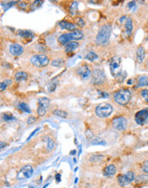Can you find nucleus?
<instances>
[{
  "instance_id": "30",
  "label": "nucleus",
  "mask_w": 148,
  "mask_h": 188,
  "mask_svg": "<svg viewBox=\"0 0 148 188\" xmlns=\"http://www.w3.org/2000/svg\"><path fill=\"white\" fill-rule=\"evenodd\" d=\"M86 59L91 61V62L95 61L96 59H98V55L95 54L93 52H89L86 55Z\"/></svg>"
},
{
  "instance_id": "35",
  "label": "nucleus",
  "mask_w": 148,
  "mask_h": 188,
  "mask_svg": "<svg viewBox=\"0 0 148 188\" xmlns=\"http://www.w3.org/2000/svg\"><path fill=\"white\" fill-rule=\"evenodd\" d=\"M3 119L5 120V121H10V120H15V117L10 115V114H8V113H4L3 115Z\"/></svg>"
},
{
  "instance_id": "40",
  "label": "nucleus",
  "mask_w": 148,
  "mask_h": 188,
  "mask_svg": "<svg viewBox=\"0 0 148 188\" xmlns=\"http://www.w3.org/2000/svg\"><path fill=\"white\" fill-rule=\"evenodd\" d=\"M41 3H42V1H34V2L32 4V9H36L41 4Z\"/></svg>"
},
{
  "instance_id": "9",
  "label": "nucleus",
  "mask_w": 148,
  "mask_h": 188,
  "mask_svg": "<svg viewBox=\"0 0 148 188\" xmlns=\"http://www.w3.org/2000/svg\"><path fill=\"white\" fill-rule=\"evenodd\" d=\"M134 120L135 122L138 125H144L147 122H148V110L144 109L139 110L134 115Z\"/></svg>"
},
{
  "instance_id": "19",
  "label": "nucleus",
  "mask_w": 148,
  "mask_h": 188,
  "mask_svg": "<svg viewBox=\"0 0 148 188\" xmlns=\"http://www.w3.org/2000/svg\"><path fill=\"white\" fill-rule=\"evenodd\" d=\"M148 86V76L142 75L138 79L136 87H143V86Z\"/></svg>"
},
{
  "instance_id": "27",
  "label": "nucleus",
  "mask_w": 148,
  "mask_h": 188,
  "mask_svg": "<svg viewBox=\"0 0 148 188\" xmlns=\"http://www.w3.org/2000/svg\"><path fill=\"white\" fill-rule=\"evenodd\" d=\"M77 10H78V4L77 2H73L69 7V13L70 15H74L76 13H77Z\"/></svg>"
},
{
  "instance_id": "5",
  "label": "nucleus",
  "mask_w": 148,
  "mask_h": 188,
  "mask_svg": "<svg viewBox=\"0 0 148 188\" xmlns=\"http://www.w3.org/2000/svg\"><path fill=\"white\" fill-rule=\"evenodd\" d=\"M135 177H136L135 176V173L133 171H128L126 173L118 176V178H117L118 185L120 187H127L130 183H132L133 181H134Z\"/></svg>"
},
{
  "instance_id": "49",
  "label": "nucleus",
  "mask_w": 148,
  "mask_h": 188,
  "mask_svg": "<svg viewBox=\"0 0 148 188\" xmlns=\"http://www.w3.org/2000/svg\"><path fill=\"white\" fill-rule=\"evenodd\" d=\"M70 153H71V155H74V153H75V150H72V151H71V152H70Z\"/></svg>"
},
{
  "instance_id": "38",
  "label": "nucleus",
  "mask_w": 148,
  "mask_h": 188,
  "mask_svg": "<svg viewBox=\"0 0 148 188\" xmlns=\"http://www.w3.org/2000/svg\"><path fill=\"white\" fill-rule=\"evenodd\" d=\"M52 66L54 67H60L63 64V61L60 60V59H57V60H54L52 62Z\"/></svg>"
},
{
  "instance_id": "29",
  "label": "nucleus",
  "mask_w": 148,
  "mask_h": 188,
  "mask_svg": "<svg viewBox=\"0 0 148 188\" xmlns=\"http://www.w3.org/2000/svg\"><path fill=\"white\" fill-rule=\"evenodd\" d=\"M45 142H46V149H47V150H52L53 147H54V142H53L52 139L49 138V137H46L45 138Z\"/></svg>"
},
{
  "instance_id": "43",
  "label": "nucleus",
  "mask_w": 148,
  "mask_h": 188,
  "mask_svg": "<svg viewBox=\"0 0 148 188\" xmlns=\"http://www.w3.org/2000/svg\"><path fill=\"white\" fill-rule=\"evenodd\" d=\"M27 5H28V4H27L26 2H20V3L18 4V6L21 8V9H24V8H26Z\"/></svg>"
},
{
  "instance_id": "11",
  "label": "nucleus",
  "mask_w": 148,
  "mask_h": 188,
  "mask_svg": "<svg viewBox=\"0 0 148 188\" xmlns=\"http://www.w3.org/2000/svg\"><path fill=\"white\" fill-rule=\"evenodd\" d=\"M9 52L13 56H20L23 53V47L18 44H12L9 46Z\"/></svg>"
},
{
  "instance_id": "28",
  "label": "nucleus",
  "mask_w": 148,
  "mask_h": 188,
  "mask_svg": "<svg viewBox=\"0 0 148 188\" xmlns=\"http://www.w3.org/2000/svg\"><path fill=\"white\" fill-rule=\"evenodd\" d=\"M53 114L58 117H61V118H66L68 114L67 112H65L64 110H56L53 111Z\"/></svg>"
},
{
  "instance_id": "3",
  "label": "nucleus",
  "mask_w": 148,
  "mask_h": 188,
  "mask_svg": "<svg viewBox=\"0 0 148 188\" xmlns=\"http://www.w3.org/2000/svg\"><path fill=\"white\" fill-rule=\"evenodd\" d=\"M132 97V94L129 90L127 89H122V90L117 91L114 94V100L115 102L119 105L124 106L128 104Z\"/></svg>"
},
{
  "instance_id": "4",
  "label": "nucleus",
  "mask_w": 148,
  "mask_h": 188,
  "mask_svg": "<svg viewBox=\"0 0 148 188\" xmlns=\"http://www.w3.org/2000/svg\"><path fill=\"white\" fill-rule=\"evenodd\" d=\"M113 111V108L110 104L102 103L97 106L95 109V114L99 118H106L109 115H111Z\"/></svg>"
},
{
  "instance_id": "21",
  "label": "nucleus",
  "mask_w": 148,
  "mask_h": 188,
  "mask_svg": "<svg viewBox=\"0 0 148 188\" xmlns=\"http://www.w3.org/2000/svg\"><path fill=\"white\" fill-rule=\"evenodd\" d=\"M28 77V75L24 71H19L15 75V80L16 81H22L27 80Z\"/></svg>"
},
{
  "instance_id": "22",
  "label": "nucleus",
  "mask_w": 148,
  "mask_h": 188,
  "mask_svg": "<svg viewBox=\"0 0 148 188\" xmlns=\"http://www.w3.org/2000/svg\"><path fill=\"white\" fill-rule=\"evenodd\" d=\"M30 62L37 67V68H41V64H40V61H39V55H34L31 58H30Z\"/></svg>"
},
{
  "instance_id": "14",
  "label": "nucleus",
  "mask_w": 148,
  "mask_h": 188,
  "mask_svg": "<svg viewBox=\"0 0 148 188\" xmlns=\"http://www.w3.org/2000/svg\"><path fill=\"white\" fill-rule=\"evenodd\" d=\"M58 25L62 29H66V30L72 31V32L76 30L75 25L73 23H69V22H67V21H61Z\"/></svg>"
},
{
  "instance_id": "16",
  "label": "nucleus",
  "mask_w": 148,
  "mask_h": 188,
  "mask_svg": "<svg viewBox=\"0 0 148 188\" xmlns=\"http://www.w3.org/2000/svg\"><path fill=\"white\" fill-rule=\"evenodd\" d=\"M117 172V168L116 166L111 164L105 167L104 169V174L105 176H113Z\"/></svg>"
},
{
  "instance_id": "15",
  "label": "nucleus",
  "mask_w": 148,
  "mask_h": 188,
  "mask_svg": "<svg viewBox=\"0 0 148 188\" xmlns=\"http://www.w3.org/2000/svg\"><path fill=\"white\" fill-rule=\"evenodd\" d=\"M38 108L46 110L50 105V99L47 98H40L38 99Z\"/></svg>"
},
{
  "instance_id": "25",
  "label": "nucleus",
  "mask_w": 148,
  "mask_h": 188,
  "mask_svg": "<svg viewBox=\"0 0 148 188\" xmlns=\"http://www.w3.org/2000/svg\"><path fill=\"white\" fill-rule=\"evenodd\" d=\"M124 26H125V28L128 32H131L133 30V22H132V19L130 17L127 18V20L124 23Z\"/></svg>"
},
{
  "instance_id": "44",
  "label": "nucleus",
  "mask_w": 148,
  "mask_h": 188,
  "mask_svg": "<svg viewBox=\"0 0 148 188\" xmlns=\"http://www.w3.org/2000/svg\"><path fill=\"white\" fill-rule=\"evenodd\" d=\"M38 131H39V128H37V129H35V130H34V132H33V133H32V134H30V136L28 137V139H27V140H29L30 138H31L32 136H34V134H35L36 132H38Z\"/></svg>"
},
{
  "instance_id": "2",
  "label": "nucleus",
  "mask_w": 148,
  "mask_h": 188,
  "mask_svg": "<svg viewBox=\"0 0 148 188\" xmlns=\"http://www.w3.org/2000/svg\"><path fill=\"white\" fill-rule=\"evenodd\" d=\"M111 34V27L109 24H105L101 27L96 37V42L98 45H104L108 43Z\"/></svg>"
},
{
  "instance_id": "42",
  "label": "nucleus",
  "mask_w": 148,
  "mask_h": 188,
  "mask_svg": "<svg viewBox=\"0 0 148 188\" xmlns=\"http://www.w3.org/2000/svg\"><path fill=\"white\" fill-rule=\"evenodd\" d=\"M14 3H15V2H9V3H7V4H2V6H3V7H4V10H8V9L11 7V6L13 5V4H14Z\"/></svg>"
},
{
  "instance_id": "23",
  "label": "nucleus",
  "mask_w": 148,
  "mask_h": 188,
  "mask_svg": "<svg viewBox=\"0 0 148 188\" xmlns=\"http://www.w3.org/2000/svg\"><path fill=\"white\" fill-rule=\"evenodd\" d=\"M18 34L21 36L22 38H31L34 37V33L28 30H20Z\"/></svg>"
},
{
  "instance_id": "32",
  "label": "nucleus",
  "mask_w": 148,
  "mask_h": 188,
  "mask_svg": "<svg viewBox=\"0 0 148 188\" xmlns=\"http://www.w3.org/2000/svg\"><path fill=\"white\" fill-rule=\"evenodd\" d=\"M11 83H12L11 80H5L4 82H1V86H0V90H1V91L5 90L6 87H7L8 86H9Z\"/></svg>"
},
{
  "instance_id": "13",
  "label": "nucleus",
  "mask_w": 148,
  "mask_h": 188,
  "mask_svg": "<svg viewBox=\"0 0 148 188\" xmlns=\"http://www.w3.org/2000/svg\"><path fill=\"white\" fill-rule=\"evenodd\" d=\"M110 68H111V75H113V76H117V75L121 73V71H120V63H119V60L113 61L111 63Z\"/></svg>"
},
{
  "instance_id": "6",
  "label": "nucleus",
  "mask_w": 148,
  "mask_h": 188,
  "mask_svg": "<svg viewBox=\"0 0 148 188\" xmlns=\"http://www.w3.org/2000/svg\"><path fill=\"white\" fill-rule=\"evenodd\" d=\"M105 81V75L104 71L100 68H95L92 73V83L93 85H101Z\"/></svg>"
},
{
  "instance_id": "41",
  "label": "nucleus",
  "mask_w": 148,
  "mask_h": 188,
  "mask_svg": "<svg viewBox=\"0 0 148 188\" xmlns=\"http://www.w3.org/2000/svg\"><path fill=\"white\" fill-rule=\"evenodd\" d=\"M46 113V110H44V109H40V108H38L37 109V114L39 116H43L45 115Z\"/></svg>"
},
{
  "instance_id": "20",
  "label": "nucleus",
  "mask_w": 148,
  "mask_h": 188,
  "mask_svg": "<svg viewBox=\"0 0 148 188\" xmlns=\"http://www.w3.org/2000/svg\"><path fill=\"white\" fill-rule=\"evenodd\" d=\"M105 157L103 155H93L89 158V161L93 163H99L104 160Z\"/></svg>"
},
{
  "instance_id": "12",
  "label": "nucleus",
  "mask_w": 148,
  "mask_h": 188,
  "mask_svg": "<svg viewBox=\"0 0 148 188\" xmlns=\"http://www.w3.org/2000/svg\"><path fill=\"white\" fill-rule=\"evenodd\" d=\"M134 182H135L136 185H141V187L144 186V185H147L148 183V174L141 173V174L137 175L135 177Z\"/></svg>"
},
{
  "instance_id": "50",
  "label": "nucleus",
  "mask_w": 148,
  "mask_h": 188,
  "mask_svg": "<svg viewBox=\"0 0 148 188\" xmlns=\"http://www.w3.org/2000/svg\"><path fill=\"white\" fill-rule=\"evenodd\" d=\"M147 68H148V62H147Z\"/></svg>"
},
{
  "instance_id": "51",
  "label": "nucleus",
  "mask_w": 148,
  "mask_h": 188,
  "mask_svg": "<svg viewBox=\"0 0 148 188\" xmlns=\"http://www.w3.org/2000/svg\"><path fill=\"white\" fill-rule=\"evenodd\" d=\"M29 188H34V187H29Z\"/></svg>"
},
{
  "instance_id": "7",
  "label": "nucleus",
  "mask_w": 148,
  "mask_h": 188,
  "mask_svg": "<svg viewBox=\"0 0 148 188\" xmlns=\"http://www.w3.org/2000/svg\"><path fill=\"white\" fill-rule=\"evenodd\" d=\"M34 173V168L31 165H26L24 167H22L21 168V170L17 173V175H16V179L19 180V181H22V180H25V179H28L29 178L30 176L33 174Z\"/></svg>"
},
{
  "instance_id": "37",
  "label": "nucleus",
  "mask_w": 148,
  "mask_h": 188,
  "mask_svg": "<svg viewBox=\"0 0 148 188\" xmlns=\"http://www.w3.org/2000/svg\"><path fill=\"white\" fill-rule=\"evenodd\" d=\"M75 23H76V25H78L79 27H81V28H83L84 26H85V22H84V20L82 19V17H77L76 19H75Z\"/></svg>"
},
{
  "instance_id": "36",
  "label": "nucleus",
  "mask_w": 148,
  "mask_h": 188,
  "mask_svg": "<svg viewBox=\"0 0 148 188\" xmlns=\"http://www.w3.org/2000/svg\"><path fill=\"white\" fill-rule=\"evenodd\" d=\"M58 84V81H52V82L49 85V86H48V91H49L50 92H53L54 91L56 90Z\"/></svg>"
},
{
  "instance_id": "45",
  "label": "nucleus",
  "mask_w": 148,
  "mask_h": 188,
  "mask_svg": "<svg viewBox=\"0 0 148 188\" xmlns=\"http://www.w3.org/2000/svg\"><path fill=\"white\" fill-rule=\"evenodd\" d=\"M134 5H135V2H133V1H132V2H130V3L128 4V8H132L133 6H134Z\"/></svg>"
},
{
  "instance_id": "47",
  "label": "nucleus",
  "mask_w": 148,
  "mask_h": 188,
  "mask_svg": "<svg viewBox=\"0 0 148 188\" xmlns=\"http://www.w3.org/2000/svg\"><path fill=\"white\" fill-rule=\"evenodd\" d=\"M4 144H5L4 143V142H1V149H3V148H4L3 146H4Z\"/></svg>"
},
{
  "instance_id": "18",
  "label": "nucleus",
  "mask_w": 148,
  "mask_h": 188,
  "mask_svg": "<svg viewBox=\"0 0 148 188\" xmlns=\"http://www.w3.org/2000/svg\"><path fill=\"white\" fill-rule=\"evenodd\" d=\"M136 57L139 62H141L145 58V49L143 46H139L136 51Z\"/></svg>"
},
{
  "instance_id": "46",
  "label": "nucleus",
  "mask_w": 148,
  "mask_h": 188,
  "mask_svg": "<svg viewBox=\"0 0 148 188\" xmlns=\"http://www.w3.org/2000/svg\"><path fill=\"white\" fill-rule=\"evenodd\" d=\"M56 180L58 182H60L61 181V178H60V174L59 173H57V175H56Z\"/></svg>"
},
{
  "instance_id": "39",
  "label": "nucleus",
  "mask_w": 148,
  "mask_h": 188,
  "mask_svg": "<svg viewBox=\"0 0 148 188\" xmlns=\"http://www.w3.org/2000/svg\"><path fill=\"white\" fill-rule=\"evenodd\" d=\"M36 117L35 116H34V115H31L29 116L28 118V120H27V123L28 124V125H32V124H34V122H36Z\"/></svg>"
},
{
  "instance_id": "34",
  "label": "nucleus",
  "mask_w": 148,
  "mask_h": 188,
  "mask_svg": "<svg viewBox=\"0 0 148 188\" xmlns=\"http://www.w3.org/2000/svg\"><path fill=\"white\" fill-rule=\"evenodd\" d=\"M141 170L146 174H148V160H145L141 164Z\"/></svg>"
},
{
  "instance_id": "8",
  "label": "nucleus",
  "mask_w": 148,
  "mask_h": 188,
  "mask_svg": "<svg viewBox=\"0 0 148 188\" xmlns=\"http://www.w3.org/2000/svg\"><path fill=\"white\" fill-rule=\"evenodd\" d=\"M76 74L82 80H88L92 75V71L87 64H82L76 68Z\"/></svg>"
},
{
  "instance_id": "1",
  "label": "nucleus",
  "mask_w": 148,
  "mask_h": 188,
  "mask_svg": "<svg viewBox=\"0 0 148 188\" xmlns=\"http://www.w3.org/2000/svg\"><path fill=\"white\" fill-rule=\"evenodd\" d=\"M83 37H84V34H83L82 31L79 30V29H76V30L73 31L71 33H63L62 35H60L58 37V43L61 45L65 46V45H68L70 42H72V41L82 39Z\"/></svg>"
},
{
  "instance_id": "10",
  "label": "nucleus",
  "mask_w": 148,
  "mask_h": 188,
  "mask_svg": "<svg viewBox=\"0 0 148 188\" xmlns=\"http://www.w3.org/2000/svg\"><path fill=\"white\" fill-rule=\"evenodd\" d=\"M112 127L116 130L122 131V130L126 129L128 127V120L122 116L116 117L112 120Z\"/></svg>"
},
{
  "instance_id": "48",
  "label": "nucleus",
  "mask_w": 148,
  "mask_h": 188,
  "mask_svg": "<svg viewBox=\"0 0 148 188\" xmlns=\"http://www.w3.org/2000/svg\"><path fill=\"white\" fill-rule=\"evenodd\" d=\"M128 85H131V84H132V80H129V81H128Z\"/></svg>"
},
{
  "instance_id": "33",
  "label": "nucleus",
  "mask_w": 148,
  "mask_h": 188,
  "mask_svg": "<svg viewBox=\"0 0 148 188\" xmlns=\"http://www.w3.org/2000/svg\"><path fill=\"white\" fill-rule=\"evenodd\" d=\"M91 144H94V145H104L106 143L104 142L103 139L97 138V139H93V140H92V142H91Z\"/></svg>"
},
{
  "instance_id": "31",
  "label": "nucleus",
  "mask_w": 148,
  "mask_h": 188,
  "mask_svg": "<svg viewBox=\"0 0 148 188\" xmlns=\"http://www.w3.org/2000/svg\"><path fill=\"white\" fill-rule=\"evenodd\" d=\"M141 96L143 101L145 103H147L148 104V90L147 89H142L141 91Z\"/></svg>"
},
{
  "instance_id": "24",
  "label": "nucleus",
  "mask_w": 148,
  "mask_h": 188,
  "mask_svg": "<svg viewBox=\"0 0 148 188\" xmlns=\"http://www.w3.org/2000/svg\"><path fill=\"white\" fill-rule=\"evenodd\" d=\"M39 57L41 67H45V66L48 65V63H49V58H48L47 56L42 54V55H39Z\"/></svg>"
},
{
  "instance_id": "17",
  "label": "nucleus",
  "mask_w": 148,
  "mask_h": 188,
  "mask_svg": "<svg viewBox=\"0 0 148 188\" xmlns=\"http://www.w3.org/2000/svg\"><path fill=\"white\" fill-rule=\"evenodd\" d=\"M78 47H79V43L76 42V41H72V42H70L68 45H65L64 51L66 53H70L74 52V50H76Z\"/></svg>"
},
{
  "instance_id": "26",
  "label": "nucleus",
  "mask_w": 148,
  "mask_h": 188,
  "mask_svg": "<svg viewBox=\"0 0 148 188\" xmlns=\"http://www.w3.org/2000/svg\"><path fill=\"white\" fill-rule=\"evenodd\" d=\"M18 109H20L22 111L25 113H28L30 114L31 113V109L29 108V106L27 104H25V103H21V104H19L18 105Z\"/></svg>"
}]
</instances>
